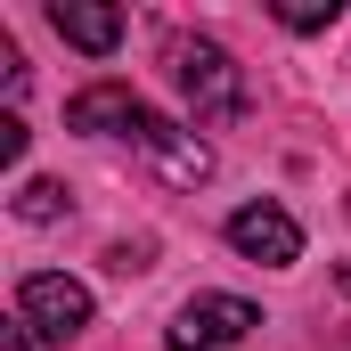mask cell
Listing matches in <instances>:
<instances>
[{"mask_svg": "<svg viewBox=\"0 0 351 351\" xmlns=\"http://www.w3.org/2000/svg\"><path fill=\"white\" fill-rule=\"evenodd\" d=\"M49 25H58L74 49H90V58H106V49L123 41V8H98V0H58Z\"/></svg>", "mask_w": 351, "mask_h": 351, "instance_id": "obj_7", "label": "cell"}, {"mask_svg": "<svg viewBox=\"0 0 351 351\" xmlns=\"http://www.w3.org/2000/svg\"><path fill=\"white\" fill-rule=\"evenodd\" d=\"M254 327H262V311L245 294H196V302H180V319H172V351H229V343H245Z\"/></svg>", "mask_w": 351, "mask_h": 351, "instance_id": "obj_3", "label": "cell"}, {"mask_svg": "<svg viewBox=\"0 0 351 351\" xmlns=\"http://www.w3.org/2000/svg\"><path fill=\"white\" fill-rule=\"evenodd\" d=\"M139 114H147V106H139L131 82H90V90L66 98V131H123V139H131Z\"/></svg>", "mask_w": 351, "mask_h": 351, "instance_id": "obj_6", "label": "cell"}, {"mask_svg": "<svg viewBox=\"0 0 351 351\" xmlns=\"http://www.w3.org/2000/svg\"><path fill=\"white\" fill-rule=\"evenodd\" d=\"M0 351H33V327H25V319H8V327H0Z\"/></svg>", "mask_w": 351, "mask_h": 351, "instance_id": "obj_12", "label": "cell"}, {"mask_svg": "<svg viewBox=\"0 0 351 351\" xmlns=\"http://www.w3.org/2000/svg\"><path fill=\"white\" fill-rule=\"evenodd\" d=\"M16 156H25V123H16V114H0V164H16Z\"/></svg>", "mask_w": 351, "mask_h": 351, "instance_id": "obj_10", "label": "cell"}, {"mask_svg": "<svg viewBox=\"0 0 351 351\" xmlns=\"http://www.w3.org/2000/svg\"><path fill=\"white\" fill-rule=\"evenodd\" d=\"M147 254H156V245H114L106 262H114V269H123V278H131V269H147Z\"/></svg>", "mask_w": 351, "mask_h": 351, "instance_id": "obj_11", "label": "cell"}, {"mask_svg": "<svg viewBox=\"0 0 351 351\" xmlns=\"http://www.w3.org/2000/svg\"><path fill=\"white\" fill-rule=\"evenodd\" d=\"M164 66H172L180 98L196 106V123H237V114H245V66H237L221 41H172Z\"/></svg>", "mask_w": 351, "mask_h": 351, "instance_id": "obj_1", "label": "cell"}, {"mask_svg": "<svg viewBox=\"0 0 351 351\" xmlns=\"http://www.w3.org/2000/svg\"><path fill=\"white\" fill-rule=\"evenodd\" d=\"M66 204H74L66 180H25V188H16V213H25V221H66Z\"/></svg>", "mask_w": 351, "mask_h": 351, "instance_id": "obj_8", "label": "cell"}, {"mask_svg": "<svg viewBox=\"0 0 351 351\" xmlns=\"http://www.w3.org/2000/svg\"><path fill=\"white\" fill-rule=\"evenodd\" d=\"M16 319H25L33 335H49V343H74L90 327V286L66 278V269H33V278L16 286Z\"/></svg>", "mask_w": 351, "mask_h": 351, "instance_id": "obj_2", "label": "cell"}, {"mask_svg": "<svg viewBox=\"0 0 351 351\" xmlns=\"http://www.w3.org/2000/svg\"><path fill=\"white\" fill-rule=\"evenodd\" d=\"M131 139H139V156L156 164L164 188H204V180H213V147H204L188 123H172V114H139Z\"/></svg>", "mask_w": 351, "mask_h": 351, "instance_id": "obj_4", "label": "cell"}, {"mask_svg": "<svg viewBox=\"0 0 351 351\" xmlns=\"http://www.w3.org/2000/svg\"><path fill=\"white\" fill-rule=\"evenodd\" d=\"M278 25L286 33H319V25H335V0H278Z\"/></svg>", "mask_w": 351, "mask_h": 351, "instance_id": "obj_9", "label": "cell"}, {"mask_svg": "<svg viewBox=\"0 0 351 351\" xmlns=\"http://www.w3.org/2000/svg\"><path fill=\"white\" fill-rule=\"evenodd\" d=\"M335 286H343V294H351V262H343V269H335Z\"/></svg>", "mask_w": 351, "mask_h": 351, "instance_id": "obj_13", "label": "cell"}, {"mask_svg": "<svg viewBox=\"0 0 351 351\" xmlns=\"http://www.w3.org/2000/svg\"><path fill=\"white\" fill-rule=\"evenodd\" d=\"M229 245L262 269H286V262H302V221L286 204H237L229 213Z\"/></svg>", "mask_w": 351, "mask_h": 351, "instance_id": "obj_5", "label": "cell"}]
</instances>
